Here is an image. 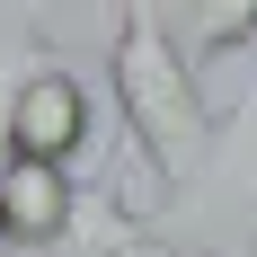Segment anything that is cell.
Masks as SVG:
<instances>
[{"label": "cell", "instance_id": "1", "mask_svg": "<svg viewBox=\"0 0 257 257\" xmlns=\"http://www.w3.org/2000/svg\"><path fill=\"white\" fill-rule=\"evenodd\" d=\"M106 80H115V106H124L133 142L151 160V178L195 186L213 169V106L195 89V62H186L178 27L160 18L151 0H124L115 9V45H106Z\"/></svg>", "mask_w": 257, "mask_h": 257}, {"label": "cell", "instance_id": "2", "mask_svg": "<svg viewBox=\"0 0 257 257\" xmlns=\"http://www.w3.org/2000/svg\"><path fill=\"white\" fill-rule=\"evenodd\" d=\"M89 124H98V106H89V80L71 71V62H36V80L18 89V106H9V151L27 160H53V169H71L80 151H89Z\"/></svg>", "mask_w": 257, "mask_h": 257}, {"label": "cell", "instance_id": "3", "mask_svg": "<svg viewBox=\"0 0 257 257\" xmlns=\"http://www.w3.org/2000/svg\"><path fill=\"white\" fill-rule=\"evenodd\" d=\"M0 222H9L18 248H53V239H71V231H80L71 169L27 160V151H0Z\"/></svg>", "mask_w": 257, "mask_h": 257}, {"label": "cell", "instance_id": "4", "mask_svg": "<svg viewBox=\"0 0 257 257\" xmlns=\"http://www.w3.org/2000/svg\"><path fill=\"white\" fill-rule=\"evenodd\" d=\"M178 45L186 62H222V53H248L257 45V0H204L178 18Z\"/></svg>", "mask_w": 257, "mask_h": 257}, {"label": "cell", "instance_id": "5", "mask_svg": "<svg viewBox=\"0 0 257 257\" xmlns=\"http://www.w3.org/2000/svg\"><path fill=\"white\" fill-rule=\"evenodd\" d=\"M106 257H178V248H160V239H133V231H106Z\"/></svg>", "mask_w": 257, "mask_h": 257}, {"label": "cell", "instance_id": "6", "mask_svg": "<svg viewBox=\"0 0 257 257\" xmlns=\"http://www.w3.org/2000/svg\"><path fill=\"white\" fill-rule=\"evenodd\" d=\"M9 248H18V239H9V222H0V257H9Z\"/></svg>", "mask_w": 257, "mask_h": 257}]
</instances>
